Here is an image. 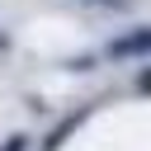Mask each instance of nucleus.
<instances>
[{"instance_id": "nucleus-1", "label": "nucleus", "mask_w": 151, "mask_h": 151, "mask_svg": "<svg viewBox=\"0 0 151 151\" xmlns=\"http://www.w3.org/2000/svg\"><path fill=\"white\" fill-rule=\"evenodd\" d=\"M142 52H151V28H132L109 42V57H142Z\"/></svg>"}, {"instance_id": "nucleus-2", "label": "nucleus", "mask_w": 151, "mask_h": 151, "mask_svg": "<svg viewBox=\"0 0 151 151\" xmlns=\"http://www.w3.org/2000/svg\"><path fill=\"white\" fill-rule=\"evenodd\" d=\"M85 118H90V109H76L71 118H61V123H57V127L47 132V142H42V151H57V146H61V142H66V137H71V132H76V127L85 123Z\"/></svg>"}, {"instance_id": "nucleus-3", "label": "nucleus", "mask_w": 151, "mask_h": 151, "mask_svg": "<svg viewBox=\"0 0 151 151\" xmlns=\"http://www.w3.org/2000/svg\"><path fill=\"white\" fill-rule=\"evenodd\" d=\"M24 146H28V137H24V132H14V137H9V142H5L0 151H24Z\"/></svg>"}, {"instance_id": "nucleus-4", "label": "nucleus", "mask_w": 151, "mask_h": 151, "mask_svg": "<svg viewBox=\"0 0 151 151\" xmlns=\"http://www.w3.org/2000/svg\"><path fill=\"white\" fill-rule=\"evenodd\" d=\"M137 90H142V94H151V71H142V76H137Z\"/></svg>"}, {"instance_id": "nucleus-5", "label": "nucleus", "mask_w": 151, "mask_h": 151, "mask_svg": "<svg viewBox=\"0 0 151 151\" xmlns=\"http://www.w3.org/2000/svg\"><path fill=\"white\" fill-rule=\"evenodd\" d=\"M99 5H123V0H99Z\"/></svg>"}]
</instances>
